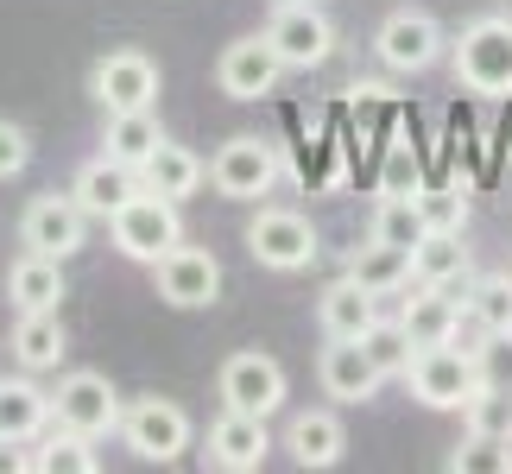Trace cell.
<instances>
[{"label": "cell", "instance_id": "cell-1", "mask_svg": "<svg viewBox=\"0 0 512 474\" xmlns=\"http://www.w3.org/2000/svg\"><path fill=\"white\" fill-rule=\"evenodd\" d=\"M449 64H456V83L468 95H487V102L512 95V13L468 19L462 38L449 45Z\"/></svg>", "mask_w": 512, "mask_h": 474}, {"label": "cell", "instance_id": "cell-2", "mask_svg": "<svg viewBox=\"0 0 512 474\" xmlns=\"http://www.w3.org/2000/svg\"><path fill=\"white\" fill-rule=\"evenodd\" d=\"M108 234H114V253H121V260L152 266V260H165V253L184 241V215H177L171 196L140 190L121 215H108Z\"/></svg>", "mask_w": 512, "mask_h": 474}, {"label": "cell", "instance_id": "cell-3", "mask_svg": "<svg viewBox=\"0 0 512 474\" xmlns=\"http://www.w3.org/2000/svg\"><path fill=\"white\" fill-rule=\"evenodd\" d=\"M405 386H411V399H418L424 411H462L468 399H475V386H481V367H475V354L456 348V342L418 348L411 367H405Z\"/></svg>", "mask_w": 512, "mask_h": 474}, {"label": "cell", "instance_id": "cell-4", "mask_svg": "<svg viewBox=\"0 0 512 474\" xmlns=\"http://www.w3.org/2000/svg\"><path fill=\"white\" fill-rule=\"evenodd\" d=\"M247 253L260 260L266 272H304L317 260V222L298 209H279V203H260L247 215Z\"/></svg>", "mask_w": 512, "mask_h": 474}, {"label": "cell", "instance_id": "cell-5", "mask_svg": "<svg viewBox=\"0 0 512 474\" xmlns=\"http://www.w3.org/2000/svg\"><path fill=\"white\" fill-rule=\"evenodd\" d=\"M279 146L266 140V133H234V140H222V152L209 158V184L228 196V203H260V196H272V184H279Z\"/></svg>", "mask_w": 512, "mask_h": 474}, {"label": "cell", "instance_id": "cell-6", "mask_svg": "<svg viewBox=\"0 0 512 474\" xmlns=\"http://www.w3.org/2000/svg\"><path fill=\"white\" fill-rule=\"evenodd\" d=\"M190 437H196L190 411L177 405V399H159V392H146V399H133L121 411V443L140 462H177L190 449Z\"/></svg>", "mask_w": 512, "mask_h": 474}, {"label": "cell", "instance_id": "cell-7", "mask_svg": "<svg viewBox=\"0 0 512 474\" xmlns=\"http://www.w3.org/2000/svg\"><path fill=\"white\" fill-rule=\"evenodd\" d=\"M121 392H114L108 373H95V367H76L57 380L51 392V424H70V430H83V437L102 443L108 430H121Z\"/></svg>", "mask_w": 512, "mask_h": 474}, {"label": "cell", "instance_id": "cell-8", "mask_svg": "<svg viewBox=\"0 0 512 474\" xmlns=\"http://www.w3.org/2000/svg\"><path fill=\"white\" fill-rule=\"evenodd\" d=\"M279 76H285V57L272 51L266 32L228 38L222 57H215V89H222L228 102H266V95L279 89Z\"/></svg>", "mask_w": 512, "mask_h": 474}, {"label": "cell", "instance_id": "cell-9", "mask_svg": "<svg viewBox=\"0 0 512 474\" xmlns=\"http://www.w3.org/2000/svg\"><path fill=\"white\" fill-rule=\"evenodd\" d=\"M89 222L95 215L76 203V196L64 190H45V196H32L26 215H19V241H26L32 253H51V260H70V253H83L89 247Z\"/></svg>", "mask_w": 512, "mask_h": 474}, {"label": "cell", "instance_id": "cell-10", "mask_svg": "<svg viewBox=\"0 0 512 474\" xmlns=\"http://www.w3.org/2000/svg\"><path fill=\"white\" fill-rule=\"evenodd\" d=\"M152 291H159L171 310H209V304H222V260H215L209 247L177 241L165 260H152Z\"/></svg>", "mask_w": 512, "mask_h": 474}, {"label": "cell", "instance_id": "cell-11", "mask_svg": "<svg viewBox=\"0 0 512 474\" xmlns=\"http://www.w3.org/2000/svg\"><path fill=\"white\" fill-rule=\"evenodd\" d=\"M266 38H272V51L285 57V70H317V64H329V51H336V26H329V13L317 0H279Z\"/></svg>", "mask_w": 512, "mask_h": 474}, {"label": "cell", "instance_id": "cell-12", "mask_svg": "<svg viewBox=\"0 0 512 474\" xmlns=\"http://www.w3.org/2000/svg\"><path fill=\"white\" fill-rule=\"evenodd\" d=\"M89 95L102 102V114H127V108H159V64L146 51H108L89 70Z\"/></svg>", "mask_w": 512, "mask_h": 474}, {"label": "cell", "instance_id": "cell-13", "mask_svg": "<svg viewBox=\"0 0 512 474\" xmlns=\"http://www.w3.org/2000/svg\"><path fill=\"white\" fill-rule=\"evenodd\" d=\"M443 26L430 13H418V7H399V13H386L380 19V32H373V51H380V64L386 70H399V76H418V70H430L443 57Z\"/></svg>", "mask_w": 512, "mask_h": 474}, {"label": "cell", "instance_id": "cell-14", "mask_svg": "<svg viewBox=\"0 0 512 474\" xmlns=\"http://www.w3.org/2000/svg\"><path fill=\"white\" fill-rule=\"evenodd\" d=\"M222 405L228 411H253V418H272V411L285 405V367L272 361L260 348H241L222 361Z\"/></svg>", "mask_w": 512, "mask_h": 474}, {"label": "cell", "instance_id": "cell-15", "mask_svg": "<svg viewBox=\"0 0 512 474\" xmlns=\"http://www.w3.org/2000/svg\"><path fill=\"white\" fill-rule=\"evenodd\" d=\"M203 456H209V468H222V474H253V468H266V456H272V430H266V418H253V411H228L222 405V418L209 424Z\"/></svg>", "mask_w": 512, "mask_h": 474}, {"label": "cell", "instance_id": "cell-16", "mask_svg": "<svg viewBox=\"0 0 512 474\" xmlns=\"http://www.w3.org/2000/svg\"><path fill=\"white\" fill-rule=\"evenodd\" d=\"M399 323H405V335H411V348H443V342H462L468 304L449 298V285H418V291L399 304Z\"/></svg>", "mask_w": 512, "mask_h": 474}, {"label": "cell", "instance_id": "cell-17", "mask_svg": "<svg viewBox=\"0 0 512 474\" xmlns=\"http://www.w3.org/2000/svg\"><path fill=\"white\" fill-rule=\"evenodd\" d=\"M146 184H140V165H127V158H114V152H102V158H89L83 171H76V184H70V196L83 203L95 222H108V215H121L133 196H140Z\"/></svg>", "mask_w": 512, "mask_h": 474}, {"label": "cell", "instance_id": "cell-18", "mask_svg": "<svg viewBox=\"0 0 512 474\" xmlns=\"http://www.w3.org/2000/svg\"><path fill=\"white\" fill-rule=\"evenodd\" d=\"M317 380L329 399H342V405H367V399H380V386H386V373L373 367V354L361 342H342V335H329V348H323V361H317Z\"/></svg>", "mask_w": 512, "mask_h": 474}, {"label": "cell", "instance_id": "cell-19", "mask_svg": "<svg viewBox=\"0 0 512 474\" xmlns=\"http://www.w3.org/2000/svg\"><path fill=\"white\" fill-rule=\"evenodd\" d=\"M317 323L323 335H342V342H361V335L380 323V298L354 279V272H342V279H329L323 285V298H317Z\"/></svg>", "mask_w": 512, "mask_h": 474}, {"label": "cell", "instance_id": "cell-20", "mask_svg": "<svg viewBox=\"0 0 512 474\" xmlns=\"http://www.w3.org/2000/svg\"><path fill=\"white\" fill-rule=\"evenodd\" d=\"M7 298L13 310H64L70 298V279H64V260H51V253H19L13 272H7Z\"/></svg>", "mask_w": 512, "mask_h": 474}, {"label": "cell", "instance_id": "cell-21", "mask_svg": "<svg viewBox=\"0 0 512 474\" xmlns=\"http://www.w3.org/2000/svg\"><path fill=\"white\" fill-rule=\"evenodd\" d=\"M64 354H70L64 316H57V310H19V323H13V361L19 367H26V373H51V367H64Z\"/></svg>", "mask_w": 512, "mask_h": 474}, {"label": "cell", "instance_id": "cell-22", "mask_svg": "<svg viewBox=\"0 0 512 474\" xmlns=\"http://www.w3.org/2000/svg\"><path fill=\"white\" fill-rule=\"evenodd\" d=\"M285 449L298 468H336L348 456V430H342L336 411H298L285 430Z\"/></svg>", "mask_w": 512, "mask_h": 474}, {"label": "cell", "instance_id": "cell-23", "mask_svg": "<svg viewBox=\"0 0 512 474\" xmlns=\"http://www.w3.org/2000/svg\"><path fill=\"white\" fill-rule=\"evenodd\" d=\"M203 177H209V165L190 146H177V140H159V146H152V158L140 165V184L152 196H171V203L196 196V190H203Z\"/></svg>", "mask_w": 512, "mask_h": 474}, {"label": "cell", "instance_id": "cell-24", "mask_svg": "<svg viewBox=\"0 0 512 474\" xmlns=\"http://www.w3.org/2000/svg\"><path fill=\"white\" fill-rule=\"evenodd\" d=\"M475 279V253L462 247V234H424L411 247V285H468Z\"/></svg>", "mask_w": 512, "mask_h": 474}, {"label": "cell", "instance_id": "cell-25", "mask_svg": "<svg viewBox=\"0 0 512 474\" xmlns=\"http://www.w3.org/2000/svg\"><path fill=\"white\" fill-rule=\"evenodd\" d=\"M348 272L373 291V298L411 291V247H392V241H380V234H367V247L348 253Z\"/></svg>", "mask_w": 512, "mask_h": 474}, {"label": "cell", "instance_id": "cell-26", "mask_svg": "<svg viewBox=\"0 0 512 474\" xmlns=\"http://www.w3.org/2000/svg\"><path fill=\"white\" fill-rule=\"evenodd\" d=\"M51 430V392H38L26 373L19 380H0V437L38 443Z\"/></svg>", "mask_w": 512, "mask_h": 474}, {"label": "cell", "instance_id": "cell-27", "mask_svg": "<svg viewBox=\"0 0 512 474\" xmlns=\"http://www.w3.org/2000/svg\"><path fill=\"white\" fill-rule=\"evenodd\" d=\"M159 140H165L159 108H127V114H108V127H102V146H108L114 158H127V165H146Z\"/></svg>", "mask_w": 512, "mask_h": 474}, {"label": "cell", "instance_id": "cell-28", "mask_svg": "<svg viewBox=\"0 0 512 474\" xmlns=\"http://www.w3.org/2000/svg\"><path fill=\"white\" fill-rule=\"evenodd\" d=\"M462 304L487 335H512V272H475L462 285Z\"/></svg>", "mask_w": 512, "mask_h": 474}, {"label": "cell", "instance_id": "cell-29", "mask_svg": "<svg viewBox=\"0 0 512 474\" xmlns=\"http://www.w3.org/2000/svg\"><path fill=\"white\" fill-rule=\"evenodd\" d=\"M32 449H38V474H95L102 468L95 462V437H83L70 424H51Z\"/></svg>", "mask_w": 512, "mask_h": 474}, {"label": "cell", "instance_id": "cell-30", "mask_svg": "<svg viewBox=\"0 0 512 474\" xmlns=\"http://www.w3.org/2000/svg\"><path fill=\"white\" fill-rule=\"evenodd\" d=\"M449 474H512V437H481V430H462V443L449 449Z\"/></svg>", "mask_w": 512, "mask_h": 474}, {"label": "cell", "instance_id": "cell-31", "mask_svg": "<svg viewBox=\"0 0 512 474\" xmlns=\"http://www.w3.org/2000/svg\"><path fill=\"white\" fill-rule=\"evenodd\" d=\"M411 203H418L424 234H462L468 228V190L462 184H424Z\"/></svg>", "mask_w": 512, "mask_h": 474}, {"label": "cell", "instance_id": "cell-32", "mask_svg": "<svg viewBox=\"0 0 512 474\" xmlns=\"http://www.w3.org/2000/svg\"><path fill=\"white\" fill-rule=\"evenodd\" d=\"M361 348L373 354V367H380L386 380H405L411 354H418V348H411V335H405V323H399V316H380V323H373V329L361 335Z\"/></svg>", "mask_w": 512, "mask_h": 474}, {"label": "cell", "instance_id": "cell-33", "mask_svg": "<svg viewBox=\"0 0 512 474\" xmlns=\"http://www.w3.org/2000/svg\"><path fill=\"white\" fill-rule=\"evenodd\" d=\"M462 430H481V437H512V386H475V399L462 405Z\"/></svg>", "mask_w": 512, "mask_h": 474}, {"label": "cell", "instance_id": "cell-34", "mask_svg": "<svg viewBox=\"0 0 512 474\" xmlns=\"http://www.w3.org/2000/svg\"><path fill=\"white\" fill-rule=\"evenodd\" d=\"M373 234L392 241V247H418L424 241L418 203H411V196H380V209H373Z\"/></svg>", "mask_w": 512, "mask_h": 474}, {"label": "cell", "instance_id": "cell-35", "mask_svg": "<svg viewBox=\"0 0 512 474\" xmlns=\"http://www.w3.org/2000/svg\"><path fill=\"white\" fill-rule=\"evenodd\" d=\"M424 190V165L411 146H392L386 152V171H380V196H418Z\"/></svg>", "mask_w": 512, "mask_h": 474}, {"label": "cell", "instance_id": "cell-36", "mask_svg": "<svg viewBox=\"0 0 512 474\" xmlns=\"http://www.w3.org/2000/svg\"><path fill=\"white\" fill-rule=\"evenodd\" d=\"M475 367H481L487 386H512V335H487L475 348Z\"/></svg>", "mask_w": 512, "mask_h": 474}, {"label": "cell", "instance_id": "cell-37", "mask_svg": "<svg viewBox=\"0 0 512 474\" xmlns=\"http://www.w3.org/2000/svg\"><path fill=\"white\" fill-rule=\"evenodd\" d=\"M26 165H32V133L13 127V121H0V184H7V177H19Z\"/></svg>", "mask_w": 512, "mask_h": 474}, {"label": "cell", "instance_id": "cell-38", "mask_svg": "<svg viewBox=\"0 0 512 474\" xmlns=\"http://www.w3.org/2000/svg\"><path fill=\"white\" fill-rule=\"evenodd\" d=\"M38 468V449L19 443V437H0V474H32Z\"/></svg>", "mask_w": 512, "mask_h": 474}, {"label": "cell", "instance_id": "cell-39", "mask_svg": "<svg viewBox=\"0 0 512 474\" xmlns=\"http://www.w3.org/2000/svg\"><path fill=\"white\" fill-rule=\"evenodd\" d=\"M272 7H279V0H272Z\"/></svg>", "mask_w": 512, "mask_h": 474}]
</instances>
